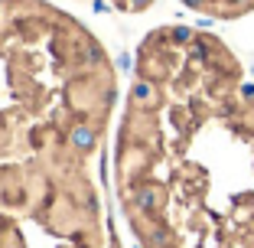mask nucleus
Returning a JSON list of instances; mask_svg holds the SVG:
<instances>
[{
    "label": "nucleus",
    "mask_w": 254,
    "mask_h": 248,
    "mask_svg": "<svg viewBox=\"0 0 254 248\" xmlns=\"http://www.w3.org/2000/svg\"><path fill=\"white\" fill-rule=\"evenodd\" d=\"M118 91L108 49L75 16L39 0H0V164L98 154Z\"/></svg>",
    "instance_id": "f03ea898"
},
{
    "label": "nucleus",
    "mask_w": 254,
    "mask_h": 248,
    "mask_svg": "<svg viewBox=\"0 0 254 248\" xmlns=\"http://www.w3.org/2000/svg\"><path fill=\"white\" fill-rule=\"evenodd\" d=\"M183 3L195 13H205V20H235L254 10V0H183Z\"/></svg>",
    "instance_id": "20e7f679"
},
{
    "label": "nucleus",
    "mask_w": 254,
    "mask_h": 248,
    "mask_svg": "<svg viewBox=\"0 0 254 248\" xmlns=\"http://www.w3.org/2000/svg\"><path fill=\"white\" fill-rule=\"evenodd\" d=\"M0 248H121L95 154L0 164Z\"/></svg>",
    "instance_id": "7ed1b4c3"
},
{
    "label": "nucleus",
    "mask_w": 254,
    "mask_h": 248,
    "mask_svg": "<svg viewBox=\"0 0 254 248\" xmlns=\"http://www.w3.org/2000/svg\"><path fill=\"white\" fill-rule=\"evenodd\" d=\"M91 7L98 13L105 10H124V13H143L147 7H153V0H91Z\"/></svg>",
    "instance_id": "39448f33"
},
{
    "label": "nucleus",
    "mask_w": 254,
    "mask_h": 248,
    "mask_svg": "<svg viewBox=\"0 0 254 248\" xmlns=\"http://www.w3.org/2000/svg\"><path fill=\"white\" fill-rule=\"evenodd\" d=\"M111 154L140 248H254V85L218 36H143Z\"/></svg>",
    "instance_id": "f257e3e1"
}]
</instances>
